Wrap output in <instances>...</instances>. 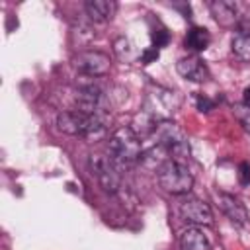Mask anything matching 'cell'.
<instances>
[{
  "label": "cell",
  "instance_id": "cell-9",
  "mask_svg": "<svg viewBox=\"0 0 250 250\" xmlns=\"http://www.w3.org/2000/svg\"><path fill=\"white\" fill-rule=\"evenodd\" d=\"M180 215L186 223L193 227H211L213 225V213L211 207L201 199H186L180 205Z\"/></svg>",
  "mask_w": 250,
  "mask_h": 250
},
{
  "label": "cell",
  "instance_id": "cell-21",
  "mask_svg": "<svg viewBox=\"0 0 250 250\" xmlns=\"http://www.w3.org/2000/svg\"><path fill=\"white\" fill-rule=\"evenodd\" d=\"M236 178H238V184L240 186H250V164L248 162H240L238 164Z\"/></svg>",
  "mask_w": 250,
  "mask_h": 250
},
{
  "label": "cell",
  "instance_id": "cell-16",
  "mask_svg": "<svg viewBox=\"0 0 250 250\" xmlns=\"http://www.w3.org/2000/svg\"><path fill=\"white\" fill-rule=\"evenodd\" d=\"M180 250H211V244L197 227H191L180 236Z\"/></svg>",
  "mask_w": 250,
  "mask_h": 250
},
{
  "label": "cell",
  "instance_id": "cell-6",
  "mask_svg": "<svg viewBox=\"0 0 250 250\" xmlns=\"http://www.w3.org/2000/svg\"><path fill=\"white\" fill-rule=\"evenodd\" d=\"M178 105H180V98H178L176 92L164 90V88H156L154 92H150L146 96L145 111L150 113L156 121H164V119L172 117V113L178 109Z\"/></svg>",
  "mask_w": 250,
  "mask_h": 250
},
{
  "label": "cell",
  "instance_id": "cell-12",
  "mask_svg": "<svg viewBox=\"0 0 250 250\" xmlns=\"http://www.w3.org/2000/svg\"><path fill=\"white\" fill-rule=\"evenodd\" d=\"M209 10L215 21L223 27H232L238 23V6L230 0H215L209 4Z\"/></svg>",
  "mask_w": 250,
  "mask_h": 250
},
{
  "label": "cell",
  "instance_id": "cell-15",
  "mask_svg": "<svg viewBox=\"0 0 250 250\" xmlns=\"http://www.w3.org/2000/svg\"><path fill=\"white\" fill-rule=\"evenodd\" d=\"M184 45H186V49H189L193 53H201L211 45V33L201 25H193L188 29Z\"/></svg>",
  "mask_w": 250,
  "mask_h": 250
},
{
  "label": "cell",
  "instance_id": "cell-8",
  "mask_svg": "<svg viewBox=\"0 0 250 250\" xmlns=\"http://www.w3.org/2000/svg\"><path fill=\"white\" fill-rule=\"evenodd\" d=\"M76 109L82 113H90V115H100L105 109V94L102 92L100 86H96L94 82L88 84H80L76 90V98H74Z\"/></svg>",
  "mask_w": 250,
  "mask_h": 250
},
{
  "label": "cell",
  "instance_id": "cell-2",
  "mask_svg": "<svg viewBox=\"0 0 250 250\" xmlns=\"http://www.w3.org/2000/svg\"><path fill=\"white\" fill-rule=\"evenodd\" d=\"M152 137L156 139L158 145H162L168 150L172 162H178V164L188 166V162L191 158V148H189L188 137L184 135V131L174 121H170V119L158 121Z\"/></svg>",
  "mask_w": 250,
  "mask_h": 250
},
{
  "label": "cell",
  "instance_id": "cell-14",
  "mask_svg": "<svg viewBox=\"0 0 250 250\" xmlns=\"http://www.w3.org/2000/svg\"><path fill=\"white\" fill-rule=\"evenodd\" d=\"M141 162H143V166L145 168H148V170H154V172H158V168H162L166 162H170L172 158H170V154H168V150L162 146V145H152L150 148H146V150H143V154H141V158H139Z\"/></svg>",
  "mask_w": 250,
  "mask_h": 250
},
{
  "label": "cell",
  "instance_id": "cell-7",
  "mask_svg": "<svg viewBox=\"0 0 250 250\" xmlns=\"http://www.w3.org/2000/svg\"><path fill=\"white\" fill-rule=\"evenodd\" d=\"M111 61L105 53L102 51H82L74 57V68L90 78H98V76H105L109 72Z\"/></svg>",
  "mask_w": 250,
  "mask_h": 250
},
{
  "label": "cell",
  "instance_id": "cell-4",
  "mask_svg": "<svg viewBox=\"0 0 250 250\" xmlns=\"http://www.w3.org/2000/svg\"><path fill=\"white\" fill-rule=\"evenodd\" d=\"M156 176H158L160 188L172 195H186L193 188V176L189 174L188 166L172 160L166 162L162 168H158Z\"/></svg>",
  "mask_w": 250,
  "mask_h": 250
},
{
  "label": "cell",
  "instance_id": "cell-23",
  "mask_svg": "<svg viewBox=\"0 0 250 250\" xmlns=\"http://www.w3.org/2000/svg\"><path fill=\"white\" fill-rule=\"evenodd\" d=\"M195 104H197V109H199V111H211V109L215 107V102H213V100H209V98H207V96H203V94H199V96H197Z\"/></svg>",
  "mask_w": 250,
  "mask_h": 250
},
{
  "label": "cell",
  "instance_id": "cell-18",
  "mask_svg": "<svg viewBox=\"0 0 250 250\" xmlns=\"http://www.w3.org/2000/svg\"><path fill=\"white\" fill-rule=\"evenodd\" d=\"M113 51H115L117 59H121V61H131L133 59V45L125 37H117L113 41Z\"/></svg>",
  "mask_w": 250,
  "mask_h": 250
},
{
  "label": "cell",
  "instance_id": "cell-1",
  "mask_svg": "<svg viewBox=\"0 0 250 250\" xmlns=\"http://www.w3.org/2000/svg\"><path fill=\"white\" fill-rule=\"evenodd\" d=\"M57 127L59 131L72 135V137H82L86 141H102L107 135L105 121L102 115H90L82 113L78 109L74 111H61L57 115Z\"/></svg>",
  "mask_w": 250,
  "mask_h": 250
},
{
  "label": "cell",
  "instance_id": "cell-22",
  "mask_svg": "<svg viewBox=\"0 0 250 250\" xmlns=\"http://www.w3.org/2000/svg\"><path fill=\"white\" fill-rule=\"evenodd\" d=\"M158 55H160V51L150 45V47H146V49L141 53V62H143V64H150V62H154V61L158 59Z\"/></svg>",
  "mask_w": 250,
  "mask_h": 250
},
{
  "label": "cell",
  "instance_id": "cell-17",
  "mask_svg": "<svg viewBox=\"0 0 250 250\" xmlns=\"http://www.w3.org/2000/svg\"><path fill=\"white\" fill-rule=\"evenodd\" d=\"M230 51L238 61L250 62V33L234 31L232 41H230Z\"/></svg>",
  "mask_w": 250,
  "mask_h": 250
},
{
  "label": "cell",
  "instance_id": "cell-19",
  "mask_svg": "<svg viewBox=\"0 0 250 250\" xmlns=\"http://www.w3.org/2000/svg\"><path fill=\"white\" fill-rule=\"evenodd\" d=\"M234 115L242 123V127L250 133V105H234Z\"/></svg>",
  "mask_w": 250,
  "mask_h": 250
},
{
  "label": "cell",
  "instance_id": "cell-3",
  "mask_svg": "<svg viewBox=\"0 0 250 250\" xmlns=\"http://www.w3.org/2000/svg\"><path fill=\"white\" fill-rule=\"evenodd\" d=\"M109 154L117 164H129L141 158L143 143L131 127H119L109 137Z\"/></svg>",
  "mask_w": 250,
  "mask_h": 250
},
{
  "label": "cell",
  "instance_id": "cell-24",
  "mask_svg": "<svg viewBox=\"0 0 250 250\" xmlns=\"http://www.w3.org/2000/svg\"><path fill=\"white\" fill-rule=\"evenodd\" d=\"M242 100H244L246 105H250V86L244 88V92H242Z\"/></svg>",
  "mask_w": 250,
  "mask_h": 250
},
{
  "label": "cell",
  "instance_id": "cell-10",
  "mask_svg": "<svg viewBox=\"0 0 250 250\" xmlns=\"http://www.w3.org/2000/svg\"><path fill=\"white\" fill-rule=\"evenodd\" d=\"M176 70H178V74L182 78L191 80V82H205L209 78V68H207V64L197 55L182 57L176 62Z\"/></svg>",
  "mask_w": 250,
  "mask_h": 250
},
{
  "label": "cell",
  "instance_id": "cell-5",
  "mask_svg": "<svg viewBox=\"0 0 250 250\" xmlns=\"http://www.w3.org/2000/svg\"><path fill=\"white\" fill-rule=\"evenodd\" d=\"M88 162H90V170L98 178L100 186L109 193H117L121 188V174H119L117 162L111 156H104V154H90Z\"/></svg>",
  "mask_w": 250,
  "mask_h": 250
},
{
  "label": "cell",
  "instance_id": "cell-11",
  "mask_svg": "<svg viewBox=\"0 0 250 250\" xmlns=\"http://www.w3.org/2000/svg\"><path fill=\"white\" fill-rule=\"evenodd\" d=\"M215 199H217V205H219V209L234 223V225H246L248 223V211H246V207L242 205V201L240 199H236L234 195H230V193H215Z\"/></svg>",
  "mask_w": 250,
  "mask_h": 250
},
{
  "label": "cell",
  "instance_id": "cell-13",
  "mask_svg": "<svg viewBox=\"0 0 250 250\" xmlns=\"http://www.w3.org/2000/svg\"><path fill=\"white\" fill-rule=\"evenodd\" d=\"M84 10L92 21L105 23V21L113 20V16L117 12V2H113V0H88L84 4Z\"/></svg>",
  "mask_w": 250,
  "mask_h": 250
},
{
  "label": "cell",
  "instance_id": "cell-20",
  "mask_svg": "<svg viewBox=\"0 0 250 250\" xmlns=\"http://www.w3.org/2000/svg\"><path fill=\"white\" fill-rule=\"evenodd\" d=\"M150 37H152V47H156V49H160V47L168 45V41H170V33H168L164 27H160V29H154Z\"/></svg>",
  "mask_w": 250,
  "mask_h": 250
}]
</instances>
